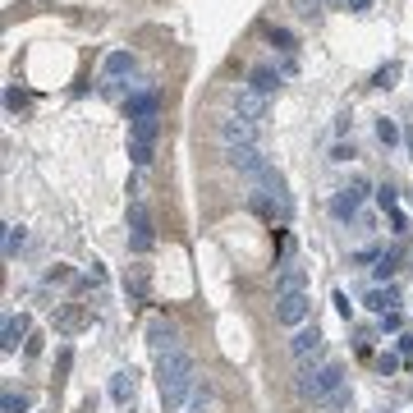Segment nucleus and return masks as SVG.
<instances>
[{"label": "nucleus", "instance_id": "obj_7", "mask_svg": "<svg viewBox=\"0 0 413 413\" xmlns=\"http://www.w3.org/2000/svg\"><path fill=\"white\" fill-rule=\"evenodd\" d=\"M267 111V101H262V92H243L239 97V120H248V124H258V115Z\"/></svg>", "mask_w": 413, "mask_h": 413}, {"label": "nucleus", "instance_id": "obj_14", "mask_svg": "<svg viewBox=\"0 0 413 413\" xmlns=\"http://www.w3.org/2000/svg\"><path fill=\"white\" fill-rule=\"evenodd\" d=\"M28 409V400L23 395H14V390H9V395H5V413H23Z\"/></svg>", "mask_w": 413, "mask_h": 413}, {"label": "nucleus", "instance_id": "obj_11", "mask_svg": "<svg viewBox=\"0 0 413 413\" xmlns=\"http://www.w3.org/2000/svg\"><path fill=\"white\" fill-rule=\"evenodd\" d=\"M290 290H303V271L299 267H285L280 271V294H290Z\"/></svg>", "mask_w": 413, "mask_h": 413}, {"label": "nucleus", "instance_id": "obj_1", "mask_svg": "<svg viewBox=\"0 0 413 413\" xmlns=\"http://www.w3.org/2000/svg\"><path fill=\"white\" fill-rule=\"evenodd\" d=\"M156 377H161V395H165V409H180L184 395H189V377H193V358L184 349L165 353V358H156Z\"/></svg>", "mask_w": 413, "mask_h": 413}, {"label": "nucleus", "instance_id": "obj_18", "mask_svg": "<svg viewBox=\"0 0 413 413\" xmlns=\"http://www.w3.org/2000/svg\"><path fill=\"white\" fill-rule=\"evenodd\" d=\"M409 143H413V133H409Z\"/></svg>", "mask_w": 413, "mask_h": 413}, {"label": "nucleus", "instance_id": "obj_9", "mask_svg": "<svg viewBox=\"0 0 413 413\" xmlns=\"http://www.w3.org/2000/svg\"><path fill=\"white\" fill-rule=\"evenodd\" d=\"M368 308L372 312H390V308H395V290H372L368 294Z\"/></svg>", "mask_w": 413, "mask_h": 413}, {"label": "nucleus", "instance_id": "obj_17", "mask_svg": "<svg viewBox=\"0 0 413 413\" xmlns=\"http://www.w3.org/2000/svg\"><path fill=\"white\" fill-rule=\"evenodd\" d=\"M372 5V0H349V9H368Z\"/></svg>", "mask_w": 413, "mask_h": 413}, {"label": "nucleus", "instance_id": "obj_13", "mask_svg": "<svg viewBox=\"0 0 413 413\" xmlns=\"http://www.w3.org/2000/svg\"><path fill=\"white\" fill-rule=\"evenodd\" d=\"M78 326H83V312H78V308L60 312V331H78Z\"/></svg>", "mask_w": 413, "mask_h": 413}, {"label": "nucleus", "instance_id": "obj_5", "mask_svg": "<svg viewBox=\"0 0 413 413\" xmlns=\"http://www.w3.org/2000/svg\"><path fill=\"white\" fill-rule=\"evenodd\" d=\"M294 358H308V353H321V331L317 326H299V336H294Z\"/></svg>", "mask_w": 413, "mask_h": 413}, {"label": "nucleus", "instance_id": "obj_10", "mask_svg": "<svg viewBox=\"0 0 413 413\" xmlns=\"http://www.w3.org/2000/svg\"><path fill=\"white\" fill-rule=\"evenodd\" d=\"M111 395L120 400V404H124V400H133V377H129V372H115V381H111Z\"/></svg>", "mask_w": 413, "mask_h": 413}, {"label": "nucleus", "instance_id": "obj_2", "mask_svg": "<svg viewBox=\"0 0 413 413\" xmlns=\"http://www.w3.org/2000/svg\"><path fill=\"white\" fill-rule=\"evenodd\" d=\"M336 390H344V372L336 368V363H326V368H317V372H308V368L299 372V395H308V400H331Z\"/></svg>", "mask_w": 413, "mask_h": 413}, {"label": "nucleus", "instance_id": "obj_12", "mask_svg": "<svg viewBox=\"0 0 413 413\" xmlns=\"http://www.w3.org/2000/svg\"><path fill=\"white\" fill-rule=\"evenodd\" d=\"M5 230H9V234H5V253L14 258V253L23 248V230H18V225H5Z\"/></svg>", "mask_w": 413, "mask_h": 413}, {"label": "nucleus", "instance_id": "obj_4", "mask_svg": "<svg viewBox=\"0 0 413 413\" xmlns=\"http://www.w3.org/2000/svg\"><path fill=\"white\" fill-rule=\"evenodd\" d=\"M147 344H152L156 358H165V353L180 349V340H175V326H165V321H152V326H147Z\"/></svg>", "mask_w": 413, "mask_h": 413}, {"label": "nucleus", "instance_id": "obj_3", "mask_svg": "<svg viewBox=\"0 0 413 413\" xmlns=\"http://www.w3.org/2000/svg\"><path fill=\"white\" fill-rule=\"evenodd\" d=\"M275 321H280V326H303V321H308V294L303 290L280 294V299H275Z\"/></svg>", "mask_w": 413, "mask_h": 413}, {"label": "nucleus", "instance_id": "obj_6", "mask_svg": "<svg viewBox=\"0 0 413 413\" xmlns=\"http://www.w3.org/2000/svg\"><path fill=\"white\" fill-rule=\"evenodd\" d=\"M221 138H225V147H234V143H253V124L234 115V120H225V124H221Z\"/></svg>", "mask_w": 413, "mask_h": 413}, {"label": "nucleus", "instance_id": "obj_15", "mask_svg": "<svg viewBox=\"0 0 413 413\" xmlns=\"http://www.w3.org/2000/svg\"><path fill=\"white\" fill-rule=\"evenodd\" d=\"M253 87H258V92H267V87H271V69H258V74H253Z\"/></svg>", "mask_w": 413, "mask_h": 413}, {"label": "nucleus", "instance_id": "obj_16", "mask_svg": "<svg viewBox=\"0 0 413 413\" xmlns=\"http://www.w3.org/2000/svg\"><path fill=\"white\" fill-rule=\"evenodd\" d=\"M377 368H381V372H395V368H400V358H395V353H381Z\"/></svg>", "mask_w": 413, "mask_h": 413}, {"label": "nucleus", "instance_id": "obj_8", "mask_svg": "<svg viewBox=\"0 0 413 413\" xmlns=\"http://www.w3.org/2000/svg\"><path fill=\"white\" fill-rule=\"evenodd\" d=\"M23 331H28V317H5V353H14L18 349V340H23Z\"/></svg>", "mask_w": 413, "mask_h": 413}]
</instances>
